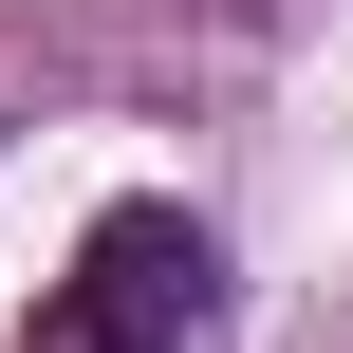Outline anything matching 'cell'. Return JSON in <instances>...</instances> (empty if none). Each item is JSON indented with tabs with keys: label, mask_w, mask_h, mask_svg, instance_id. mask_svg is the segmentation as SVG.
<instances>
[{
	"label": "cell",
	"mask_w": 353,
	"mask_h": 353,
	"mask_svg": "<svg viewBox=\"0 0 353 353\" xmlns=\"http://www.w3.org/2000/svg\"><path fill=\"white\" fill-rule=\"evenodd\" d=\"M205 316H223V242H205L186 205H112V223L74 242V279H56L37 353H186Z\"/></svg>",
	"instance_id": "1"
}]
</instances>
